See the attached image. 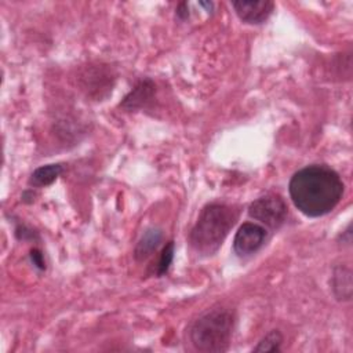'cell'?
<instances>
[{
	"instance_id": "cell-1",
	"label": "cell",
	"mask_w": 353,
	"mask_h": 353,
	"mask_svg": "<svg viewBox=\"0 0 353 353\" xmlns=\"http://www.w3.org/2000/svg\"><path fill=\"white\" fill-rule=\"evenodd\" d=\"M288 190L294 205L302 214L319 218L338 205L345 186L335 170L323 164H312L292 175Z\"/></svg>"
},
{
	"instance_id": "cell-2",
	"label": "cell",
	"mask_w": 353,
	"mask_h": 353,
	"mask_svg": "<svg viewBox=\"0 0 353 353\" xmlns=\"http://www.w3.org/2000/svg\"><path fill=\"white\" fill-rule=\"evenodd\" d=\"M237 219V212L230 205L221 203L207 204L189 234L192 248L200 255L214 254L223 243Z\"/></svg>"
},
{
	"instance_id": "cell-3",
	"label": "cell",
	"mask_w": 353,
	"mask_h": 353,
	"mask_svg": "<svg viewBox=\"0 0 353 353\" xmlns=\"http://www.w3.org/2000/svg\"><path fill=\"white\" fill-rule=\"evenodd\" d=\"M234 328V313L228 307H214L201 314L189 330L193 347L204 353L226 352Z\"/></svg>"
},
{
	"instance_id": "cell-4",
	"label": "cell",
	"mask_w": 353,
	"mask_h": 353,
	"mask_svg": "<svg viewBox=\"0 0 353 353\" xmlns=\"http://www.w3.org/2000/svg\"><path fill=\"white\" fill-rule=\"evenodd\" d=\"M248 215L268 228L277 229L285 221L287 205L280 196L266 194L250 204Z\"/></svg>"
},
{
	"instance_id": "cell-5",
	"label": "cell",
	"mask_w": 353,
	"mask_h": 353,
	"mask_svg": "<svg viewBox=\"0 0 353 353\" xmlns=\"http://www.w3.org/2000/svg\"><path fill=\"white\" fill-rule=\"evenodd\" d=\"M266 239V229L258 223L245 222L234 234L233 250L239 256H248L256 252Z\"/></svg>"
},
{
	"instance_id": "cell-6",
	"label": "cell",
	"mask_w": 353,
	"mask_h": 353,
	"mask_svg": "<svg viewBox=\"0 0 353 353\" xmlns=\"http://www.w3.org/2000/svg\"><path fill=\"white\" fill-rule=\"evenodd\" d=\"M237 17L250 25L263 23L272 14L274 4L269 0H237L232 3Z\"/></svg>"
},
{
	"instance_id": "cell-7",
	"label": "cell",
	"mask_w": 353,
	"mask_h": 353,
	"mask_svg": "<svg viewBox=\"0 0 353 353\" xmlns=\"http://www.w3.org/2000/svg\"><path fill=\"white\" fill-rule=\"evenodd\" d=\"M156 85L150 79H143L124 97L120 106L128 110L143 108L154 95Z\"/></svg>"
},
{
	"instance_id": "cell-8",
	"label": "cell",
	"mask_w": 353,
	"mask_h": 353,
	"mask_svg": "<svg viewBox=\"0 0 353 353\" xmlns=\"http://www.w3.org/2000/svg\"><path fill=\"white\" fill-rule=\"evenodd\" d=\"M331 290L338 301H350L352 298V270L346 265H336L331 276Z\"/></svg>"
},
{
	"instance_id": "cell-9",
	"label": "cell",
	"mask_w": 353,
	"mask_h": 353,
	"mask_svg": "<svg viewBox=\"0 0 353 353\" xmlns=\"http://www.w3.org/2000/svg\"><path fill=\"white\" fill-rule=\"evenodd\" d=\"M161 239H163V233L159 228H149L135 245V250H134L135 259L137 261L148 259L160 245Z\"/></svg>"
},
{
	"instance_id": "cell-10",
	"label": "cell",
	"mask_w": 353,
	"mask_h": 353,
	"mask_svg": "<svg viewBox=\"0 0 353 353\" xmlns=\"http://www.w3.org/2000/svg\"><path fill=\"white\" fill-rule=\"evenodd\" d=\"M62 171H63L62 164H47L43 167H39L30 175L29 183L34 188L48 186L58 179V176L62 174Z\"/></svg>"
},
{
	"instance_id": "cell-11",
	"label": "cell",
	"mask_w": 353,
	"mask_h": 353,
	"mask_svg": "<svg viewBox=\"0 0 353 353\" xmlns=\"http://www.w3.org/2000/svg\"><path fill=\"white\" fill-rule=\"evenodd\" d=\"M283 335L279 330L269 331L252 349V352H279L281 349Z\"/></svg>"
},
{
	"instance_id": "cell-12",
	"label": "cell",
	"mask_w": 353,
	"mask_h": 353,
	"mask_svg": "<svg viewBox=\"0 0 353 353\" xmlns=\"http://www.w3.org/2000/svg\"><path fill=\"white\" fill-rule=\"evenodd\" d=\"M172 261H174V243L168 241L167 245L163 248L160 258H159L157 276H164L168 272Z\"/></svg>"
},
{
	"instance_id": "cell-13",
	"label": "cell",
	"mask_w": 353,
	"mask_h": 353,
	"mask_svg": "<svg viewBox=\"0 0 353 353\" xmlns=\"http://www.w3.org/2000/svg\"><path fill=\"white\" fill-rule=\"evenodd\" d=\"M30 259H32L33 265H34L37 269H40V270H44V269H46V262H44V258H43V254H41L40 250L33 248V250L30 251Z\"/></svg>"
},
{
	"instance_id": "cell-14",
	"label": "cell",
	"mask_w": 353,
	"mask_h": 353,
	"mask_svg": "<svg viewBox=\"0 0 353 353\" xmlns=\"http://www.w3.org/2000/svg\"><path fill=\"white\" fill-rule=\"evenodd\" d=\"M176 17L181 19V21H185L189 18V8H188V4L186 3H179L178 7H176V11H175Z\"/></svg>"
}]
</instances>
